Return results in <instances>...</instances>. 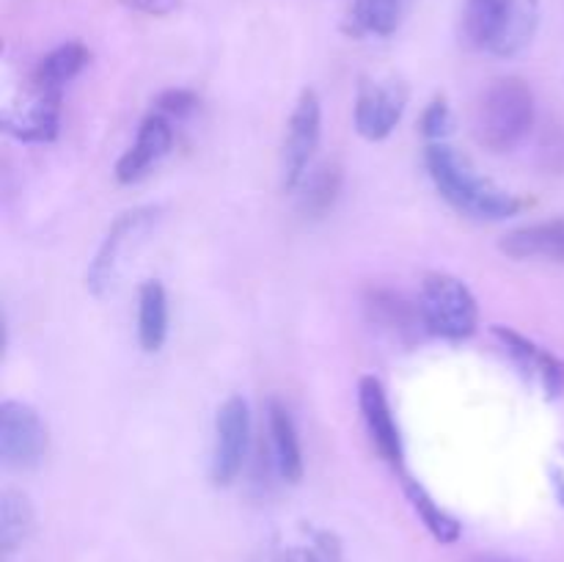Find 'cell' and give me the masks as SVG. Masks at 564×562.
Instances as JSON below:
<instances>
[{"mask_svg":"<svg viewBox=\"0 0 564 562\" xmlns=\"http://www.w3.org/2000/svg\"><path fill=\"white\" fill-rule=\"evenodd\" d=\"M516 0H468L463 11V39L474 50H490L505 28Z\"/></svg>","mask_w":564,"mask_h":562,"instance_id":"obj_18","label":"cell"},{"mask_svg":"<svg viewBox=\"0 0 564 562\" xmlns=\"http://www.w3.org/2000/svg\"><path fill=\"white\" fill-rule=\"evenodd\" d=\"M61 125V94L31 86L22 105L3 110V130L17 141L47 143L58 136Z\"/></svg>","mask_w":564,"mask_h":562,"instance_id":"obj_10","label":"cell"},{"mask_svg":"<svg viewBox=\"0 0 564 562\" xmlns=\"http://www.w3.org/2000/svg\"><path fill=\"white\" fill-rule=\"evenodd\" d=\"M551 483H554L556 496H560L564 505V446L560 450V455L551 457Z\"/></svg>","mask_w":564,"mask_h":562,"instance_id":"obj_29","label":"cell"},{"mask_svg":"<svg viewBox=\"0 0 564 562\" xmlns=\"http://www.w3.org/2000/svg\"><path fill=\"white\" fill-rule=\"evenodd\" d=\"M47 455V428L28 402L0 406V457L14 472H31Z\"/></svg>","mask_w":564,"mask_h":562,"instance_id":"obj_5","label":"cell"},{"mask_svg":"<svg viewBox=\"0 0 564 562\" xmlns=\"http://www.w3.org/2000/svg\"><path fill=\"white\" fill-rule=\"evenodd\" d=\"M494 336L499 339V345L505 347L507 356L512 358L518 369H521L523 378L529 383L538 386L545 397H560L564 391V361L549 353L545 347H540L538 342L527 339L523 334L518 331L505 328V325H496Z\"/></svg>","mask_w":564,"mask_h":562,"instance_id":"obj_9","label":"cell"},{"mask_svg":"<svg viewBox=\"0 0 564 562\" xmlns=\"http://www.w3.org/2000/svg\"><path fill=\"white\" fill-rule=\"evenodd\" d=\"M424 160H427V171L441 196L468 218L505 220L518 215V209L523 207L516 193L505 191L494 180L479 174L471 160L457 152L452 143L433 141L427 147Z\"/></svg>","mask_w":564,"mask_h":562,"instance_id":"obj_1","label":"cell"},{"mask_svg":"<svg viewBox=\"0 0 564 562\" xmlns=\"http://www.w3.org/2000/svg\"><path fill=\"white\" fill-rule=\"evenodd\" d=\"M198 105L196 94L187 88H169L158 97V114L163 116H187Z\"/></svg>","mask_w":564,"mask_h":562,"instance_id":"obj_26","label":"cell"},{"mask_svg":"<svg viewBox=\"0 0 564 562\" xmlns=\"http://www.w3.org/2000/svg\"><path fill=\"white\" fill-rule=\"evenodd\" d=\"M540 160L554 174H564V130L562 127H549L540 141Z\"/></svg>","mask_w":564,"mask_h":562,"instance_id":"obj_25","label":"cell"},{"mask_svg":"<svg viewBox=\"0 0 564 562\" xmlns=\"http://www.w3.org/2000/svg\"><path fill=\"white\" fill-rule=\"evenodd\" d=\"M174 147V130L169 125V116L152 114L143 119L141 130H138L135 143L121 154V160L116 163V180L130 185L138 182L141 176L149 174L152 165H158L165 154Z\"/></svg>","mask_w":564,"mask_h":562,"instance_id":"obj_11","label":"cell"},{"mask_svg":"<svg viewBox=\"0 0 564 562\" xmlns=\"http://www.w3.org/2000/svg\"><path fill=\"white\" fill-rule=\"evenodd\" d=\"M169 336V295L160 281H147L138 292V342L147 353H158Z\"/></svg>","mask_w":564,"mask_h":562,"instance_id":"obj_17","label":"cell"},{"mask_svg":"<svg viewBox=\"0 0 564 562\" xmlns=\"http://www.w3.org/2000/svg\"><path fill=\"white\" fill-rule=\"evenodd\" d=\"M268 435H270V457L279 472L281 479L286 483H301L303 477V452L301 439H297L295 422L286 406L279 400H270L268 406Z\"/></svg>","mask_w":564,"mask_h":562,"instance_id":"obj_15","label":"cell"},{"mask_svg":"<svg viewBox=\"0 0 564 562\" xmlns=\"http://www.w3.org/2000/svg\"><path fill=\"white\" fill-rule=\"evenodd\" d=\"M297 207L306 218H323L334 209L341 191V171L336 163H323L317 169H308L306 176L297 185Z\"/></svg>","mask_w":564,"mask_h":562,"instance_id":"obj_20","label":"cell"},{"mask_svg":"<svg viewBox=\"0 0 564 562\" xmlns=\"http://www.w3.org/2000/svg\"><path fill=\"white\" fill-rule=\"evenodd\" d=\"M319 130H323V108L319 97L306 88L297 99L295 110L286 125L284 147H281V185L284 191H295L306 171L312 169L314 149L319 143Z\"/></svg>","mask_w":564,"mask_h":562,"instance_id":"obj_7","label":"cell"},{"mask_svg":"<svg viewBox=\"0 0 564 562\" xmlns=\"http://www.w3.org/2000/svg\"><path fill=\"white\" fill-rule=\"evenodd\" d=\"M248 446H251V413L242 397H229L220 406L215 419V446L213 463H209V477L215 485H231L240 477L242 466L248 461Z\"/></svg>","mask_w":564,"mask_h":562,"instance_id":"obj_6","label":"cell"},{"mask_svg":"<svg viewBox=\"0 0 564 562\" xmlns=\"http://www.w3.org/2000/svg\"><path fill=\"white\" fill-rule=\"evenodd\" d=\"M534 127V94L521 77L494 80L474 108V136L490 152H510Z\"/></svg>","mask_w":564,"mask_h":562,"instance_id":"obj_2","label":"cell"},{"mask_svg":"<svg viewBox=\"0 0 564 562\" xmlns=\"http://www.w3.org/2000/svg\"><path fill=\"white\" fill-rule=\"evenodd\" d=\"M452 130V110L446 105L444 97H435L433 102L424 108L422 114V132L430 143L433 141H446Z\"/></svg>","mask_w":564,"mask_h":562,"instance_id":"obj_24","label":"cell"},{"mask_svg":"<svg viewBox=\"0 0 564 562\" xmlns=\"http://www.w3.org/2000/svg\"><path fill=\"white\" fill-rule=\"evenodd\" d=\"M286 551L275 549V545H264V551H259L251 562H284Z\"/></svg>","mask_w":564,"mask_h":562,"instance_id":"obj_32","label":"cell"},{"mask_svg":"<svg viewBox=\"0 0 564 562\" xmlns=\"http://www.w3.org/2000/svg\"><path fill=\"white\" fill-rule=\"evenodd\" d=\"M88 58H91V53L83 42L61 44V47H55L53 53L39 61L36 72H33V86L44 88V91L64 94L66 83H72L86 69Z\"/></svg>","mask_w":564,"mask_h":562,"instance_id":"obj_19","label":"cell"},{"mask_svg":"<svg viewBox=\"0 0 564 562\" xmlns=\"http://www.w3.org/2000/svg\"><path fill=\"white\" fill-rule=\"evenodd\" d=\"M127 9H135L143 11V14H152V17H163L171 14V11L180 9L182 0H121Z\"/></svg>","mask_w":564,"mask_h":562,"instance_id":"obj_27","label":"cell"},{"mask_svg":"<svg viewBox=\"0 0 564 562\" xmlns=\"http://www.w3.org/2000/svg\"><path fill=\"white\" fill-rule=\"evenodd\" d=\"M358 406H361L364 424H367V433L372 439L375 450L386 457L389 463L402 461V435L400 428L394 422V413H391L389 397H386L383 383L372 375L361 378L358 383Z\"/></svg>","mask_w":564,"mask_h":562,"instance_id":"obj_12","label":"cell"},{"mask_svg":"<svg viewBox=\"0 0 564 562\" xmlns=\"http://www.w3.org/2000/svg\"><path fill=\"white\" fill-rule=\"evenodd\" d=\"M314 543H317V554L328 562H339L341 560V543L336 540V534L330 532H314Z\"/></svg>","mask_w":564,"mask_h":562,"instance_id":"obj_28","label":"cell"},{"mask_svg":"<svg viewBox=\"0 0 564 562\" xmlns=\"http://www.w3.org/2000/svg\"><path fill=\"white\" fill-rule=\"evenodd\" d=\"M364 312L375 328L394 336V339H411L419 331V317H422V312L413 309L408 298L389 290V287H369L367 295H364Z\"/></svg>","mask_w":564,"mask_h":562,"instance_id":"obj_14","label":"cell"},{"mask_svg":"<svg viewBox=\"0 0 564 562\" xmlns=\"http://www.w3.org/2000/svg\"><path fill=\"white\" fill-rule=\"evenodd\" d=\"M284 562H323V556L314 549H290L286 551Z\"/></svg>","mask_w":564,"mask_h":562,"instance_id":"obj_30","label":"cell"},{"mask_svg":"<svg viewBox=\"0 0 564 562\" xmlns=\"http://www.w3.org/2000/svg\"><path fill=\"white\" fill-rule=\"evenodd\" d=\"M160 220L158 207H135L121 213L113 220V226L108 229V235L99 242L97 253H94L91 264L86 270V287L91 295L105 298L108 292H113V287L119 284V279L124 275L127 264L132 262L138 251H141L143 242L149 240V235L154 231Z\"/></svg>","mask_w":564,"mask_h":562,"instance_id":"obj_3","label":"cell"},{"mask_svg":"<svg viewBox=\"0 0 564 562\" xmlns=\"http://www.w3.org/2000/svg\"><path fill=\"white\" fill-rule=\"evenodd\" d=\"M499 251L510 259H545L564 262V218L529 224L507 231L499 240Z\"/></svg>","mask_w":564,"mask_h":562,"instance_id":"obj_13","label":"cell"},{"mask_svg":"<svg viewBox=\"0 0 564 562\" xmlns=\"http://www.w3.org/2000/svg\"><path fill=\"white\" fill-rule=\"evenodd\" d=\"M413 0H352L345 31L350 36H391L400 31Z\"/></svg>","mask_w":564,"mask_h":562,"instance_id":"obj_16","label":"cell"},{"mask_svg":"<svg viewBox=\"0 0 564 562\" xmlns=\"http://www.w3.org/2000/svg\"><path fill=\"white\" fill-rule=\"evenodd\" d=\"M419 312L430 334L444 339L460 342L477 331L479 309L477 298L452 273L424 275L422 292H419Z\"/></svg>","mask_w":564,"mask_h":562,"instance_id":"obj_4","label":"cell"},{"mask_svg":"<svg viewBox=\"0 0 564 562\" xmlns=\"http://www.w3.org/2000/svg\"><path fill=\"white\" fill-rule=\"evenodd\" d=\"M36 529V512L31 499L20 490H3L0 496V549L3 554H14L28 543Z\"/></svg>","mask_w":564,"mask_h":562,"instance_id":"obj_21","label":"cell"},{"mask_svg":"<svg viewBox=\"0 0 564 562\" xmlns=\"http://www.w3.org/2000/svg\"><path fill=\"white\" fill-rule=\"evenodd\" d=\"M402 488H405V496H408V501H411L413 510H416V516L422 518V523L427 527V532L433 534L438 543H457V540H460V534H463L460 521H457L452 512H446L444 507H441L438 501L430 496V490L424 488L419 479L402 477Z\"/></svg>","mask_w":564,"mask_h":562,"instance_id":"obj_22","label":"cell"},{"mask_svg":"<svg viewBox=\"0 0 564 562\" xmlns=\"http://www.w3.org/2000/svg\"><path fill=\"white\" fill-rule=\"evenodd\" d=\"M540 25V3L538 0H516L507 17L505 28L496 36L490 53L501 55V58H512V55L523 53L532 44L534 33Z\"/></svg>","mask_w":564,"mask_h":562,"instance_id":"obj_23","label":"cell"},{"mask_svg":"<svg viewBox=\"0 0 564 562\" xmlns=\"http://www.w3.org/2000/svg\"><path fill=\"white\" fill-rule=\"evenodd\" d=\"M408 105V86L397 77L364 80L356 99V130L367 141H383L400 125Z\"/></svg>","mask_w":564,"mask_h":562,"instance_id":"obj_8","label":"cell"},{"mask_svg":"<svg viewBox=\"0 0 564 562\" xmlns=\"http://www.w3.org/2000/svg\"><path fill=\"white\" fill-rule=\"evenodd\" d=\"M468 562H523V560H518V556H510V554H496V551H485V554H471L468 556Z\"/></svg>","mask_w":564,"mask_h":562,"instance_id":"obj_31","label":"cell"}]
</instances>
